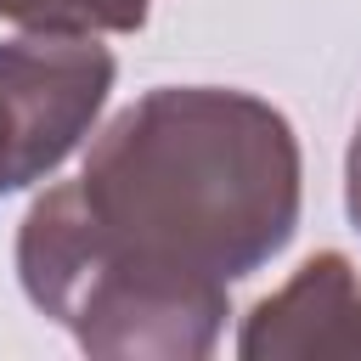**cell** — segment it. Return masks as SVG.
<instances>
[{
  "label": "cell",
  "mask_w": 361,
  "mask_h": 361,
  "mask_svg": "<svg viewBox=\"0 0 361 361\" xmlns=\"http://www.w3.org/2000/svg\"><path fill=\"white\" fill-rule=\"evenodd\" d=\"M152 0H0V23L34 34H135Z\"/></svg>",
  "instance_id": "4"
},
{
  "label": "cell",
  "mask_w": 361,
  "mask_h": 361,
  "mask_svg": "<svg viewBox=\"0 0 361 361\" xmlns=\"http://www.w3.org/2000/svg\"><path fill=\"white\" fill-rule=\"evenodd\" d=\"M305 203L293 124L226 85H158L90 141L79 180L17 226V282L39 316L107 361L214 355L231 282L271 265Z\"/></svg>",
  "instance_id": "1"
},
{
  "label": "cell",
  "mask_w": 361,
  "mask_h": 361,
  "mask_svg": "<svg viewBox=\"0 0 361 361\" xmlns=\"http://www.w3.org/2000/svg\"><path fill=\"white\" fill-rule=\"evenodd\" d=\"M243 361H327L361 355V276L350 254H310L271 299L243 316Z\"/></svg>",
  "instance_id": "3"
},
{
  "label": "cell",
  "mask_w": 361,
  "mask_h": 361,
  "mask_svg": "<svg viewBox=\"0 0 361 361\" xmlns=\"http://www.w3.org/2000/svg\"><path fill=\"white\" fill-rule=\"evenodd\" d=\"M344 209H350V226L361 231V124H355L350 158H344Z\"/></svg>",
  "instance_id": "5"
},
{
  "label": "cell",
  "mask_w": 361,
  "mask_h": 361,
  "mask_svg": "<svg viewBox=\"0 0 361 361\" xmlns=\"http://www.w3.org/2000/svg\"><path fill=\"white\" fill-rule=\"evenodd\" d=\"M118 62L96 34L0 39V197L45 180L102 118Z\"/></svg>",
  "instance_id": "2"
}]
</instances>
